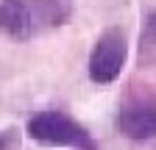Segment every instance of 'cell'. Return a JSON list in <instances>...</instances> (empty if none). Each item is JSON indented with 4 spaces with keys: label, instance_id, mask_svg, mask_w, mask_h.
<instances>
[{
    "label": "cell",
    "instance_id": "6da1fadb",
    "mask_svg": "<svg viewBox=\"0 0 156 150\" xmlns=\"http://www.w3.org/2000/svg\"><path fill=\"white\" fill-rule=\"evenodd\" d=\"M28 136L48 147H78V150H98L84 125H78L64 111H39L28 120Z\"/></svg>",
    "mask_w": 156,
    "mask_h": 150
},
{
    "label": "cell",
    "instance_id": "7a4b0ae2",
    "mask_svg": "<svg viewBox=\"0 0 156 150\" xmlns=\"http://www.w3.org/2000/svg\"><path fill=\"white\" fill-rule=\"evenodd\" d=\"M128 59V39L123 28H109L98 36L89 56V78L95 84H112L120 78Z\"/></svg>",
    "mask_w": 156,
    "mask_h": 150
},
{
    "label": "cell",
    "instance_id": "3957f363",
    "mask_svg": "<svg viewBox=\"0 0 156 150\" xmlns=\"http://www.w3.org/2000/svg\"><path fill=\"white\" fill-rule=\"evenodd\" d=\"M117 128H120L123 136H128L134 142L153 139L156 136V100H151V97L128 100L117 114Z\"/></svg>",
    "mask_w": 156,
    "mask_h": 150
},
{
    "label": "cell",
    "instance_id": "277c9868",
    "mask_svg": "<svg viewBox=\"0 0 156 150\" xmlns=\"http://www.w3.org/2000/svg\"><path fill=\"white\" fill-rule=\"evenodd\" d=\"M28 14H31L34 33L48 31V28H58L70 20L73 0H28Z\"/></svg>",
    "mask_w": 156,
    "mask_h": 150
},
{
    "label": "cell",
    "instance_id": "5b68a950",
    "mask_svg": "<svg viewBox=\"0 0 156 150\" xmlns=\"http://www.w3.org/2000/svg\"><path fill=\"white\" fill-rule=\"evenodd\" d=\"M0 31L14 39H28L34 33L28 0H0Z\"/></svg>",
    "mask_w": 156,
    "mask_h": 150
},
{
    "label": "cell",
    "instance_id": "8992f818",
    "mask_svg": "<svg viewBox=\"0 0 156 150\" xmlns=\"http://www.w3.org/2000/svg\"><path fill=\"white\" fill-rule=\"evenodd\" d=\"M142 42H156V9L148 14V22H145V36Z\"/></svg>",
    "mask_w": 156,
    "mask_h": 150
},
{
    "label": "cell",
    "instance_id": "52a82bcc",
    "mask_svg": "<svg viewBox=\"0 0 156 150\" xmlns=\"http://www.w3.org/2000/svg\"><path fill=\"white\" fill-rule=\"evenodd\" d=\"M11 147V136L9 134H0V150H9Z\"/></svg>",
    "mask_w": 156,
    "mask_h": 150
}]
</instances>
